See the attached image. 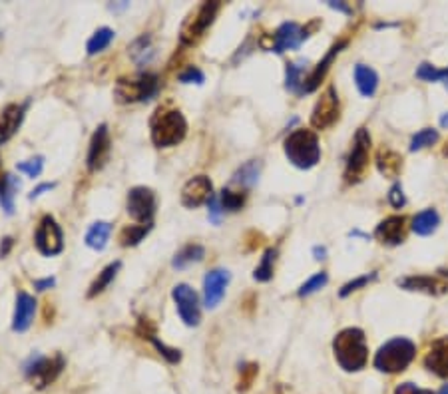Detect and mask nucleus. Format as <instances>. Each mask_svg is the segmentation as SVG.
I'll return each mask as SVG.
<instances>
[{"instance_id": "obj_1", "label": "nucleus", "mask_w": 448, "mask_h": 394, "mask_svg": "<svg viewBox=\"0 0 448 394\" xmlns=\"http://www.w3.org/2000/svg\"><path fill=\"white\" fill-rule=\"evenodd\" d=\"M333 353H335L339 367L347 372H356L361 368H365L367 358H369V346L365 341V333L355 327L343 328L333 341Z\"/></svg>"}, {"instance_id": "obj_2", "label": "nucleus", "mask_w": 448, "mask_h": 394, "mask_svg": "<svg viewBox=\"0 0 448 394\" xmlns=\"http://www.w3.org/2000/svg\"><path fill=\"white\" fill-rule=\"evenodd\" d=\"M285 156L299 170H311L321 159V145L315 131L295 130L285 140Z\"/></svg>"}, {"instance_id": "obj_3", "label": "nucleus", "mask_w": 448, "mask_h": 394, "mask_svg": "<svg viewBox=\"0 0 448 394\" xmlns=\"http://www.w3.org/2000/svg\"><path fill=\"white\" fill-rule=\"evenodd\" d=\"M150 130H152V142L158 147H172L184 142L187 133V122L182 112L164 110L152 118Z\"/></svg>"}, {"instance_id": "obj_4", "label": "nucleus", "mask_w": 448, "mask_h": 394, "mask_svg": "<svg viewBox=\"0 0 448 394\" xmlns=\"http://www.w3.org/2000/svg\"><path fill=\"white\" fill-rule=\"evenodd\" d=\"M414 355H417L414 342L396 337V339L384 342L379 349V353L375 355V368L381 372H389V374L403 372L412 363Z\"/></svg>"}, {"instance_id": "obj_5", "label": "nucleus", "mask_w": 448, "mask_h": 394, "mask_svg": "<svg viewBox=\"0 0 448 394\" xmlns=\"http://www.w3.org/2000/svg\"><path fill=\"white\" fill-rule=\"evenodd\" d=\"M159 90L158 74H140L136 78H122L116 84L114 96L120 104H133V102H147Z\"/></svg>"}, {"instance_id": "obj_6", "label": "nucleus", "mask_w": 448, "mask_h": 394, "mask_svg": "<svg viewBox=\"0 0 448 394\" xmlns=\"http://www.w3.org/2000/svg\"><path fill=\"white\" fill-rule=\"evenodd\" d=\"M64 367H66V363H64L62 355H56L52 358L50 356L34 355L30 356V360L24 365V374H27L28 381L34 382V386L38 391H42V388H46L48 384H52L60 377V372L64 370Z\"/></svg>"}, {"instance_id": "obj_7", "label": "nucleus", "mask_w": 448, "mask_h": 394, "mask_svg": "<svg viewBox=\"0 0 448 394\" xmlns=\"http://www.w3.org/2000/svg\"><path fill=\"white\" fill-rule=\"evenodd\" d=\"M217 13H219V2H203V4H199L196 13L189 14L187 20L184 22V27H182V32H180L182 44H187V46L196 44L205 34V30L213 24Z\"/></svg>"}, {"instance_id": "obj_8", "label": "nucleus", "mask_w": 448, "mask_h": 394, "mask_svg": "<svg viewBox=\"0 0 448 394\" xmlns=\"http://www.w3.org/2000/svg\"><path fill=\"white\" fill-rule=\"evenodd\" d=\"M34 245L44 257H56L64 251V235L52 215H44L40 219L34 233Z\"/></svg>"}, {"instance_id": "obj_9", "label": "nucleus", "mask_w": 448, "mask_h": 394, "mask_svg": "<svg viewBox=\"0 0 448 394\" xmlns=\"http://www.w3.org/2000/svg\"><path fill=\"white\" fill-rule=\"evenodd\" d=\"M156 205H158V199H156V194L150 187L138 185V187H132L128 191L126 211H128V215L132 217L133 221H138L140 225L152 224V217L156 213Z\"/></svg>"}, {"instance_id": "obj_10", "label": "nucleus", "mask_w": 448, "mask_h": 394, "mask_svg": "<svg viewBox=\"0 0 448 394\" xmlns=\"http://www.w3.org/2000/svg\"><path fill=\"white\" fill-rule=\"evenodd\" d=\"M369 154H370V136L365 128L356 131L355 144L351 149V156L347 159V170H345V180L349 184H356L365 171L369 168Z\"/></svg>"}, {"instance_id": "obj_11", "label": "nucleus", "mask_w": 448, "mask_h": 394, "mask_svg": "<svg viewBox=\"0 0 448 394\" xmlns=\"http://www.w3.org/2000/svg\"><path fill=\"white\" fill-rule=\"evenodd\" d=\"M172 297L178 307V313L182 316L187 327H198L201 321V311H199V297L196 291L189 285L180 283L172 289Z\"/></svg>"}, {"instance_id": "obj_12", "label": "nucleus", "mask_w": 448, "mask_h": 394, "mask_svg": "<svg viewBox=\"0 0 448 394\" xmlns=\"http://www.w3.org/2000/svg\"><path fill=\"white\" fill-rule=\"evenodd\" d=\"M337 119H339V96L335 86H329L317 100L311 114V126L317 130H325L331 128Z\"/></svg>"}, {"instance_id": "obj_13", "label": "nucleus", "mask_w": 448, "mask_h": 394, "mask_svg": "<svg viewBox=\"0 0 448 394\" xmlns=\"http://www.w3.org/2000/svg\"><path fill=\"white\" fill-rule=\"evenodd\" d=\"M213 197V185L208 175H196L192 177L182 189V205L187 210H196L203 203H210Z\"/></svg>"}, {"instance_id": "obj_14", "label": "nucleus", "mask_w": 448, "mask_h": 394, "mask_svg": "<svg viewBox=\"0 0 448 394\" xmlns=\"http://www.w3.org/2000/svg\"><path fill=\"white\" fill-rule=\"evenodd\" d=\"M229 281H231V275L225 269L208 271V275L203 277V305L208 309H215L222 302Z\"/></svg>"}, {"instance_id": "obj_15", "label": "nucleus", "mask_w": 448, "mask_h": 394, "mask_svg": "<svg viewBox=\"0 0 448 394\" xmlns=\"http://www.w3.org/2000/svg\"><path fill=\"white\" fill-rule=\"evenodd\" d=\"M110 149H112L110 131H108V126L102 124V126H98V130L94 131L92 140H90V149H88V159H86L88 170H102L108 158H110Z\"/></svg>"}, {"instance_id": "obj_16", "label": "nucleus", "mask_w": 448, "mask_h": 394, "mask_svg": "<svg viewBox=\"0 0 448 394\" xmlns=\"http://www.w3.org/2000/svg\"><path fill=\"white\" fill-rule=\"evenodd\" d=\"M309 36V32L301 28L297 22H283L277 28L275 36H273V46L271 50L277 54L287 52V50H295L301 46V42Z\"/></svg>"}, {"instance_id": "obj_17", "label": "nucleus", "mask_w": 448, "mask_h": 394, "mask_svg": "<svg viewBox=\"0 0 448 394\" xmlns=\"http://www.w3.org/2000/svg\"><path fill=\"white\" fill-rule=\"evenodd\" d=\"M36 307L38 302L32 295H28L24 291H18L16 295V307H14V316H13V330L14 333H27L34 315H36Z\"/></svg>"}, {"instance_id": "obj_18", "label": "nucleus", "mask_w": 448, "mask_h": 394, "mask_svg": "<svg viewBox=\"0 0 448 394\" xmlns=\"http://www.w3.org/2000/svg\"><path fill=\"white\" fill-rule=\"evenodd\" d=\"M345 46H347V40H339L337 44H333L329 48V52L325 54V58L315 66V70L305 78L303 82V92L301 94H309V92H315L317 88H319V84L323 82V78L327 76V72H329L331 64H333V60L339 56V52L343 50Z\"/></svg>"}, {"instance_id": "obj_19", "label": "nucleus", "mask_w": 448, "mask_h": 394, "mask_svg": "<svg viewBox=\"0 0 448 394\" xmlns=\"http://www.w3.org/2000/svg\"><path fill=\"white\" fill-rule=\"evenodd\" d=\"M24 112H27V105L22 104H8L0 112V145L6 144L22 126Z\"/></svg>"}, {"instance_id": "obj_20", "label": "nucleus", "mask_w": 448, "mask_h": 394, "mask_svg": "<svg viewBox=\"0 0 448 394\" xmlns=\"http://www.w3.org/2000/svg\"><path fill=\"white\" fill-rule=\"evenodd\" d=\"M405 229H407V219L403 215H393L379 224V227L375 229V237L386 245H398L405 241Z\"/></svg>"}, {"instance_id": "obj_21", "label": "nucleus", "mask_w": 448, "mask_h": 394, "mask_svg": "<svg viewBox=\"0 0 448 394\" xmlns=\"http://www.w3.org/2000/svg\"><path fill=\"white\" fill-rule=\"evenodd\" d=\"M424 367L431 372H435L436 377L447 379L448 377V337H442L438 341L433 342L428 355L424 358Z\"/></svg>"}, {"instance_id": "obj_22", "label": "nucleus", "mask_w": 448, "mask_h": 394, "mask_svg": "<svg viewBox=\"0 0 448 394\" xmlns=\"http://www.w3.org/2000/svg\"><path fill=\"white\" fill-rule=\"evenodd\" d=\"M398 287L407 291H421V293H426V295H442V293L448 291V287L442 281L426 275L405 277V279L398 281Z\"/></svg>"}, {"instance_id": "obj_23", "label": "nucleus", "mask_w": 448, "mask_h": 394, "mask_svg": "<svg viewBox=\"0 0 448 394\" xmlns=\"http://www.w3.org/2000/svg\"><path fill=\"white\" fill-rule=\"evenodd\" d=\"M377 168L384 177H396L403 170V158L389 147H382L377 154Z\"/></svg>"}, {"instance_id": "obj_24", "label": "nucleus", "mask_w": 448, "mask_h": 394, "mask_svg": "<svg viewBox=\"0 0 448 394\" xmlns=\"http://www.w3.org/2000/svg\"><path fill=\"white\" fill-rule=\"evenodd\" d=\"M355 82L359 92L363 94L365 98H370V96H375V92H377L379 76H377V72L373 68H369V66L359 64L355 68Z\"/></svg>"}, {"instance_id": "obj_25", "label": "nucleus", "mask_w": 448, "mask_h": 394, "mask_svg": "<svg viewBox=\"0 0 448 394\" xmlns=\"http://www.w3.org/2000/svg\"><path fill=\"white\" fill-rule=\"evenodd\" d=\"M18 189H20V182H18L14 175L4 173V175L0 177V205H2V210L6 211L8 215H13L14 196H16Z\"/></svg>"}, {"instance_id": "obj_26", "label": "nucleus", "mask_w": 448, "mask_h": 394, "mask_svg": "<svg viewBox=\"0 0 448 394\" xmlns=\"http://www.w3.org/2000/svg\"><path fill=\"white\" fill-rule=\"evenodd\" d=\"M110 235H112V225L106 221H96L90 225V229L86 233V245L94 251H104Z\"/></svg>"}, {"instance_id": "obj_27", "label": "nucleus", "mask_w": 448, "mask_h": 394, "mask_svg": "<svg viewBox=\"0 0 448 394\" xmlns=\"http://www.w3.org/2000/svg\"><path fill=\"white\" fill-rule=\"evenodd\" d=\"M120 267H122V263L120 261L106 265L104 269H102V273H98V277L92 281V285H90V289H88V299H94L96 295H100L102 291L108 289V285H110V283L116 279V275H118Z\"/></svg>"}, {"instance_id": "obj_28", "label": "nucleus", "mask_w": 448, "mask_h": 394, "mask_svg": "<svg viewBox=\"0 0 448 394\" xmlns=\"http://www.w3.org/2000/svg\"><path fill=\"white\" fill-rule=\"evenodd\" d=\"M145 321H147V319H145ZM145 321L142 319V323L145 325V330L144 328H140V335H144V339H147V341H152V344L159 351V355L164 356L170 365H178V363L182 360V353H180L178 349H172V346H168V344H164V342L159 341L158 337L154 335V328H147L150 325H147Z\"/></svg>"}, {"instance_id": "obj_29", "label": "nucleus", "mask_w": 448, "mask_h": 394, "mask_svg": "<svg viewBox=\"0 0 448 394\" xmlns=\"http://www.w3.org/2000/svg\"><path fill=\"white\" fill-rule=\"evenodd\" d=\"M438 224H440L438 213H436L435 210H424L414 217V221H412V231H414L417 235L426 237L431 235V233H435Z\"/></svg>"}, {"instance_id": "obj_30", "label": "nucleus", "mask_w": 448, "mask_h": 394, "mask_svg": "<svg viewBox=\"0 0 448 394\" xmlns=\"http://www.w3.org/2000/svg\"><path fill=\"white\" fill-rule=\"evenodd\" d=\"M203 257H205V249L201 245H198V243H189V245H185L184 249H180L175 253L172 265L173 269H185L192 263H199Z\"/></svg>"}, {"instance_id": "obj_31", "label": "nucleus", "mask_w": 448, "mask_h": 394, "mask_svg": "<svg viewBox=\"0 0 448 394\" xmlns=\"http://www.w3.org/2000/svg\"><path fill=\"white\" fill-rule=\"evenodd\" d=\"M150 231H152V224L128 225V227H124L122 233H120V245H122V247H136Z\"/></svg>"}, {"instance_id": "obj_32", "label": "nucleus", "mask_w": 448, "mask_h": 394, "mask_svg": "<svg viewBox=\"0 0 448 394\" xmlns=\"http://www.w3.org/2000/svg\"><path fill=\"white\" fill-rule=\"evenodd\" d=\"M112 40H114V30L112 28H98L96 32L92 34V38L88 40V46H86V50H88V54L90 56H94V54H100L104 52L106 48L112 44Z\"/></svg>"}, {"instance_id": "obj_33", "label": "nucleus", "mask_w": 448, "mask_h": 394, "mask_svg": "<svg viewBox=\"0 0 448 394\" xmlns=\"http://www.w3.org/2000/svg\"><path fill=\"white\" fill-rule=\"evenodd\" d=\"M275 259H277V249H267L265 255L261 257V263L257 265L255 273H253V279L259 281V283H267L271 281L273 277V269H275Z\"/></svg>"}, {"instance_id": "obj_34", "label": "nucleus", "mask_w": 448, "mask_h": 394, "mask_svg": "<svg viewBox=\"0 0 448 394\" xmlns=\"http://www.w3.org/2000/svg\"><path fill=\"white\" fill-rule=\"evenodd\" d=\"M257 177H259V163L257 161H250V163L241 166L238 173L233 175V184L251 187V185L257 184Z\"/></svg>"}, {"instance_id": "obj_35", "label": "nucleus", "mask_w": 448, "mask_h": 394, "mask_svg": "<svg viewBox=\"0 0 448 394\" xmlns=\"http://www.w3.org/2000/svg\"><path fill=\"white\" fill-rule=\"evenodd\" d=\"M130 54H132V58L140 66L147 64V62L152 60V56H154V50H152V46H150V38H147V36H142V38L136 40L132 44V48H130Z\"/></svg>"}, {"instance_id": "obj_36", "label": "nucleus", "mask_w": 448, "mask_h": 394, "mask_svg": "<svg viewBox=\"0 0 448 394\" xmlns=\"http://www.w3.org/2000/svg\"><path fill=\"white\" fill-rule=\"evenodd\" d=\"M303 68L299 64H287V76H285V86L289 92H303Z\"/></svg>"}, {"instance_id": "obj_37", "label": "nucleus", "mask_w": 448, "mask_h": 394, "mask_svg": "<svg viewBox=\"0 0 448 394\" xmlns=\"http://www.w3.org/2000/svg\"><path fill=\"white\" fill-rule=\"evenodd\" d=\"M438 142V131L431 130V128H424L421 130L412 140H410V152H419V149H424L428 145H433Z\"/></svg>"}, {"instance_id": "obj_38", "label": "nucleus", "mask_w": 448, "mask_h": 394, "mask_svg": "<svg viewBox=\"0 0 448 394\" xmlns=\"http://www.w3.org/2000/svg\"><path fill=\"white\" fill-rule=\"evenodd\" d=\"M219 201H222L224 211H239L243 207V203H245V194H241V191H231V189H224Z\"/></svg>"}, {"instance_id": "obj_39", "label": "nucleus", "mask_w": 448, "mask_h": 394, "mask_svg": "<svg viewBox=\"0 0 448 394\" xmlns=\"http://www.w3.org/2000/svg\"><path fill=\"white\" fill-rule=\"evenodd\" d=\"M327 281H329L327 273H325V271H321V273H317V275L311 277L307 283H303V285H301V289L297 291V295H299V297H309V295H313V293H317L319 289H323V287L327 285Z\"/></svg>"}, {"instance_id": "obj_40", "label": "nucleus", "mask_w": 448, "mask_h": 394, "mask_svg": "<svg viewBox=\"0 0 448 394\" xmlns=\"http://www.w3.org/2000/svg\"><path fill=\"white\" fill-rule=\"evenodd\" d=\"M16 170L34 180V177H38L40 173H42V170H44V158H42V156H36V158L28 159V161H22V163L16 166Z\"/></svg>"}, {"instance_id": "obj_41", "label": "nucleus", "mask_w": 448, "mask_h": 394, "mask_svg": "<svg viewBox=\"0 0 448 394\" xmlns=\"http://www.w3.org/2000/svg\"><path fill=\"white\" fill-rule=\"evenodd\" d=\"M178 80L182 82V84H203V72L199 70L198 66H187L184 72L178 76Z\"/></svg>"}, {"instance_id": "obj_42", "label": "nucleus", "mask_w": 448, "mask_h": 394, "mask_svg": "<svg viewBox=\"0 0 448 394\" xmlns=\"http://www.w3.org/2000/svg\"><path fill=\"white\" fill-rule=\"evenodd\" d=\"M255 374H257V365H245V367L241 368V379H239L238 391H241V393H245V391L250 388L251 384H253V379H255Z\"/></svg>"}, {"instance_id": "obj_43", "label": "nucleus", "mask_w": 448, "mask_h": 394, "mask_svg": "<svg viewBox=\"0 0 448 394\" xmlns=\"http://www.w3.org/2000/svg\"><path fill=\"white\" fill-rule=\"evenodd\" d=\"M375 277H377V273H373V275H363V277H359V279H355V281H349L347 285H343V289H341L339 295H341V297H349L353 291L361 289V287H365V285H369Z\"/></svg>"}, {"instance_id": "obj_44", "label": "nucleus", "mask_w": 448, "mask_h": 394, "mask_svg": "<svg viewBox=\"0 0 448 394\" xmlns=\"http://www.w3.org/2000/svg\"><path fill=\"white\" fill-rule=\"evenodd\" d=\"M417 78L426 80V82H438V80H440V70L435 68L433 64L422 62V64L419 66V70H417Z\"/></svg>"}, {"instance_id": "obj_45", "label": "nucleus", "mask_w": 448, "mask_h": 394, "mask_svg": "<svg viewBox=\"0 0 448 394\" xmlns=\"http://www.w3.org/2000/svg\"><path fill=\"white\" fill-rule=\"evenodd\" d=\"M389 201H391V205L396 207V210L405 207L407 199H405V194H403V185L395 184L391 187V191H389Z\"/></svg>"}, {"instance_id": "obj_46", "label": "nucleus", "mask_w": 448, "mask_h": 394, "mask_svg": "<svg viewBox=\"0 0 448 394\" xmlns=\"http://www.w3.org/2000/svg\"><path fill=\"white\" fill-rule=\"evenodd\" d=\"M208 207H210V219L213 221V224H217V221H219V217H222V213H224L222 201L213 196L210 199V203H208Z\"/></svg>"}, {"instance_id": "obj_47", "label": "nucleus", "mask_w": 448, "mask_h": 394, "mask_svg": "<svg viewBox=\"0 0 448 394\" xmlns=\"http://www.w3.org/2000/svg\"><path fill=\"white\" fill-rule=\"evenodd\" d=\"M395 394H433L431 391H424V388H419L417 384L412 382H403L398 384L395 388Z\"/></svg>"}, {"instance_id": "obj_48", "label": "nucleus", "mask_w": 448, "mask_h": 394, "mask_svg": "<svg viewBox=\"0 0 448 394\" xmlns=\"http://www.w3.org/2000/svg\"><path fill=\"white\" fill-rule=\"evenodd\" d=\"M54 285H56V279H54V277H46V279L34 281V289L36 291H48L52 289Z\"/></svg>"}, {"instance_id": "obj_49", "label": "nucleus", "mask_w": 448, "mask_h": 394, "mask_svg": "<svg viewBox=\"0 0 448 394\" xmlns=\"http://www.w3.org/2000/svg\"><path fill=\"white\" fill-rule=\"evenodd\" d=\"M13 245H14L13 237H4V239H2V243H0V259L8 255V251L13 249Z\"/></svg>"}, {"instance_id": "obj_50", "label": "nucleus", "mask_w": 448, "mask_h": 394, "mask_svg": "<svg viewBox=\"0 0 448 394\" xmlns=\"http://www.w3.org/2000/svg\"><path fill=\"white\" fill-rule=\"evenodd\" d=\"M54 185L56 184H40L36 189H32V194H30V199H36V197H40L44 191H50V189H54Z\"/></svg>"}, {"instance_id": "obj_51", "label": "nucleus", "mask_w": 448, "mask_h": 394, "mask_svg": "<svg viewBox=\"0 0 448 394\" xmlns=\"http://www.w3.org/2000/svg\"><path fill=\"white\" fill-rule=\"evenodd\" d=\"M440 82H445V86H447V90H448V68L440 70Z\"/></svg>"}, {"instance_id": "obj_52", "label": "nucleus", "mask_w": 448, "mask_h": 394, "mask_svg": "<svg viewBox=\"0 0 448 394\" xmlns=\"http://www.w3.org/2000/svg\"><path fill=\"white\" fill-rule=\"evenodd\" d=\"M315 259H325V255H327V251L323 249V247H315Z\"/></svg>"}, {"instance_id": "obj_53", "label": "nucleus", "mask_w": 448, "mask_h": 394, "mask_svg": "<svg viewBox=\"0 0 448 394\" xmlns=\"http://www.w3.org/2000/svg\"><path fill=\"white\" fill-rule=\"evenodd\" d=\"M440 126H442V128H448V114L447 116H442V119H440Z\"/></svg>"}, {"instance_id": "obj_54", "label": "nucleus", "mask_w": 448, "mask_h": 394, "mask_svg": "<svg viewBox=\"0 0 448 394\" xmlns=\"http://www.w3.org/2000/svg\"><path fill=\"white\" fill-rule=\"evenodd\" d=\"M438 394H448V384L447 386H442V388H440V393Z\"/></svg>"}, {"instance_id": "obj_55", "label": "nucleus", "mask_w": 448, "mask_h": 394, "mask_svg": "<svg viewBox=\"0 0 448 394\" xmlns=\"http://www.w3.org/2000/svg\"><path fill=\"white\" fill-rule=\"evenodd\" d=\"M442 154H445V156L448 158V142H447V145H445V149H442Z\"/></svg>"}, {"instance_id": "obj_56", "label": "nucleus", "mask_w": 448, "mask_h": 394, "mask_svg": "<svg viewBox=\"0 0 448 394\" xmlns=\"http://www.w3.org/2000/svg\"><path fill=\"white\" fill-rule=\"evenodd\" d=\"M2 175H4V173H2V171H0V177H2Z\"/></svg>"}]
</instances>
